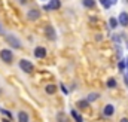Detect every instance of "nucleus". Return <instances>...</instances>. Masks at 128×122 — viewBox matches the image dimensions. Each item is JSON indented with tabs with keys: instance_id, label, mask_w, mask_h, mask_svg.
Segmentation results:
<instances>
[{
	"instance_id": "f3484780",
	"label": "nucleus",
	"mask_w": 128,
	"mask_h": 122,
	"mask_svg": "<svg viewBox=\"0 0 128 122\" xmlns=\"http://www.w3.org/2000/svg\"><path fill=\"white\" fill-rule=\"evenodd\" d=\"M57 121L58 122H67V118H66V115H64L63 112H58V115H57Z\"/></svg>"
},
{
	"instance_id": "f257e3e1",
	"label": "nucleus",
	"mask_w": 128,
	"mask_h": 122,
	"mask_svg": "<svg viewBox=\"0 0 128 122\" xmlns=\"http://www.w3.org/2000/svg\"><path fill=\"white\" fill-rule=\"evenodd\" d=\"M6 42H8L14 49H21V48H22L20 39H18L16 36H14V34H6Z\"/></svg>"
},
{
	"instance_id": "9b49d317",
	"label": "nucleus",
	"mask_w": 128,
	"mask_h": 122,
	"mask_svg": "<svg viewBox=\"0 0 128 122\" xmlns=\"http://www.w3.org/2000/svg\"><path fill=\"white\" fill-rule=\"evenodd\" d=\"M18 122H28V115L27 112H18Z\"/></svg>"
},
{
	"instance_id": "f03ea898",
	"label": "nucleus",
	"mask_w": 128,
	"mask_h": 122,
	"mask_svg": "<svg viewBox=\"0 0 128 122\" xmlns=\"http://www.w3.org/2000/svg\"><path fill=\"white\" fill-rule=\"evenodd\" d=\"M0 58H2V61H4L6 64H10L14 61V52L10 49H2L0 51Z\"/></svg>"
},
{
	"instance_id": "393cba45",
	"label": "nucleus",
	"mask_w": 128,
	"mask_h": 122,
	"mask_svg": "<svg viewBox=\"0 0 128 122\" xmlns=\"http://www.w3.org/2000/svg\"><path fill=\"white\" fill-rule=\"evenodd\" d=\"M125 67H127V68H128V58H127V60H125Z\"/></svg>"
},
{
	"instance_id": "cd10ccee",
	"label": "nucleus",
	"mask_w": 128,
	"mask_h": 122,
	"mask_svg": "<svg viewBox=\"0 0 128 122\" xmlns=\"http://www.w3.org/2000/svg\"><path fill=\"white\" fill-rule=\"evenodd\" d=\"M20 2H21V3H22V4H24V3H26V2H27V0H20Z\"/></svg>"
},
{
	"instance_id": "a878e982",
	"label": "nucleus",
	"mask_w": 128,
	"mask_h": 122,
	"mask_svg": "<svg viewBox=\"0 0 128 122\" xmlns=\"http://www.w3.org/2000/svg\"><path fill=\"white\" fill-rule=\"evenodd\" d=\"M2 122H10V119H3Z\"/></svg>"
},
{
	"instance_id": "5701e85b",
	"label": "nucleus",
	"mask_w": 128,
	"mask_h": 122,
	"mask_svg": "<svg viewBox=\"0 0 128 122\" xmlns=\"http://www.w3.org/2000/svg\"><path fill=\"white\" fill-rule=\"evenodd\" d=\"M116 2H118V0H110V3H112V4H116Z\"/></svg>"
},
{
	"instance_id": "ddd939ff",
	"label": "nucleus",
	"mask_w": 128,
	"mask_h": 122,
	"mask_svg": "<svg viewBox=\"0 0 128 122\" xmlns=\"http://www.w3.org/2000/svg\"><path fill=\"white\" fill-rule=\"evenodd\" d=\"M88 106H90V103H88L86 98H85V100H79V101L76 103V107H78V109H86Z\"/></svg>"
},
{
	"instance_id": "2eb2a0df",
	"label": "nucleus",
	"mask_w": 128,
	"mask_h": 122,
	"mask_svg": "<svg viewBox=\"0 0 128 122\" xmlns=\"http://www.w3.org/2000/svg\"><path fill=\"white\" fill-rule=\"evenodd\" d=\"M82 4H84L85 8H94V6H96V0H84Z\"/></svg>"
},
{
	"instance_id": "7c9ffc66",
	"label": "nucleus",
	"mask_w": 128,
	"mask_h": 122,
	"mask_svg": "<svg viewBox=\"0 0 128 122\" xmlns=\"http://www.w3.org/2000/svg\"><path fill=\"white\" fill-rule=\"evenodd\" d=\"M127 2H128V0H127Z\"/></svg>"
},
{
	"instance_id": "4468645a",
	"label": "nucleus",
	"mask_w": 128,
	"mask_h": 122,
	"mask_svg": "<svg viewBox=\"0 0 128 122\" xmlns=\"http://www.w3.org/2000/svg\"><path fill=\"white\" fill-rule=\"evenodd\" d=\"M98 97H100V94H98V92H91V94L88 95V98H86V100H88V103H92V101H96Z\"/></svg>"
},
{
	"instance_id": "c85d7f7f",
	"label": "nucleus",
	"mask_w": 128,
	"mask_h": 122,
	"mask_svg": "<svg viewBox=\"0 0 128 122\" xmlns=\"http://www.w3.org/2000/svg\"><path fill=\"white\" fill-rule=\"evenodd\" d=\"M127 48H128V42H127Z\"/></svg>"
},
{
	"instance_id": "f8f14e48",
	"label": "nucleus",
	"mask_w": 128,
	"mask_h": 122,
	"mask_svg": "<svg viewBox=\"0 0 128 122\" xmlns=\"http://www.w3.org/2000/svg\"><path fill=\"white\" fill-rule=\"evenodd\" d=\"M45 92H46V94H49V95H52V94H55V92H57V86H55V85H52V84H49V85H46V86H45Z\"/></svg>"
},
{
	"instance_id": "6e6552de",
	"label": "nucleus",
	"mask_w": 128,
	"mask_h": 122,
	"mask_svg": "<svg viewBox=\"0 0 128 122\" xmlns=\"http://www.w3.org/2000/svg\"><path fill=\"white\" fill-rule=\"evenodd\" d=\"M118 22H119L122 27H128V14L127 12H121V14H119Z\"/></svg>"
},
{
	"instance_id": "412c9836",
	"label": "nucleus",
	"mask_w": 128,
	"mask_h": 122,
	"mask_svg": "<svg viewBox=\"0 0 128 122\" xmlns=\"http://www.w3.org/2000/svg\"><path fill=\"white\" fill-rule=\"evenodd\" d=\"M118 67H119V70H124V68H125V61L124 60L119 61V62H118Z\"/></svg>"
},
{
	"instance_id": "20e7f679",
	"label": "nucleus",
	"mask_w": 128,
	"mask_h": 122,
	"mask_svg": "<svg viewBox=\"0 0 128 122\" xmlns=\"http://www.w3.org/2000/svg\"><path fill=\"white\" fill-rule=\"evenodd\" d=\"M45 36H46V39L51 40V42L57 40V33H55V28H54L52 26H46V27H45Z\"/></svg>"
},
{
	"instance_id": "aec40b11",
	"label": "nucleus",
	"mask_w": 128,
	"mask_h": 122,
	"mask_svg": "<svg viewBox=\"0 0 128 122\" xmlns=\"http://www.w3.org/2000/svg\"><path fill=\"white\" fill-rule=\"evenodd\" d=\"M0 112H2L3 115H6V116H8V118H9V119L12 121V113H10L9 110H4V109H0Z\"/></svg>"
},
{
	"instance_id": "0eeeda50",
	"label": "nucleus",
	"mask_w": 128,
	"mask_h": 122,
	"mask_svg": "<svg viewBox=\"0 0 128 122\" xmlns=\"http://www.w3.org/2000/svg\"><path fill=\"white\" fill-rule=\"evenodd\" d=\"M113 113H115V106L113 104H106L104 109H103V116L110 118V116H113Z\"/></svg>"
},
{
	"instance_id": "dca6fc26",
	"label": "nucleus",
	"mask_w": 128,
	"mask_h": 122,
	"mask_svg": "<svg viewBox=\"0 0 128 122\" xmlns=\"http://www.w3.org/2000/svg\"><path fill=\"white\" fill-rule=\"evenodd\" d=\"M109 26H110V28H116V27H118V20H116L115 16H112V18L109 20Z\"/></svg>"
},
{
	"instance_id": "a211bd4d",
	"label": "nucleus",
	"mask_w": 128,
	"mask_h": 122,
	"mask_svg": "<svg viewBox=\"0 0 128 122\" xmlns=\"http://www.w3.org/2000/svg\"><path fill=\"white\" fill-rule=\"evenodd\" d=\"M100 3L103 4V8H104V9H110V6H112L110 0H100Z\"/></svg>"
},
{
	"instance_id": "6ab92c4d",
	"label": "nucleus",
	"mask_w": 128,
	"mask_h": 122,
	"mask_svg": "<svg viewBox=\"0 0 128 122\" xmlns=\"http://www.w3.org/2000/svg\"><path fill=\"white\" fill-rule=\"evenodd\" d=\"M116 86V80L115 79H109L107 80V88H115Z\"/></svg>"
},
{
	"instance_id": "9d476101",
	"label": "nucleus",
	"mask_w": 128,
	"mask_h": 122,
	"mask_svg": "<svg viewBox=\"0 0 128 122\" xmlns=\"http://www.w3.org/2000/svg\"><path fill=\"white\" fill-rule=\"evenodd\" d=\"M70 115H72V118L74 119L76 122H84V118H82V115H79V112L78 110H70Z\"/></svg>"
},
{
	"instance_id": "4be33fe9",
	"label": "nucleus",
	"mask_w": 128,
	"mask_h": 122,
	"mask_svg": "<svg viewBox=\"0 0 128 122\" xmlns=\"http://www.w3.org/2000/svg\"><path fill=\"white\" fill-rule=\"evenodd\" d=\"M60 86H61V91H63L64 94H68V90H67V88H66V86H64V84H61V85H60Z\"/></svg>"
},
{
	"instance_id": "bb28decb",
	"label": "nucleus",
	"mask_w": 128,
	"mask_h": 122,
	"mask_svg": "<svg viewBox=\"0 0 128 122\" xmlns=\"http://www.w3.org/2000/svg\"><path fill=\"white\" fill-rule=\"evenodd\" d=\"M0 34H3V30H2V24H0Z\"/></svg>"
},
{
	"instance_id": "423d86ee",
	"label": "nucleus",
	"mask_w": 128,
	"mask_h": 122,
	"mask_svg": "<svg viewBox=\"0 0 128 122\" xmlns=\"http://www.w3.org/2000/svg\"><path fill=\"white\" fill-rule=\"evenodd\" d=\"M39 18H40V10L39 9H30L27 12V20L28 21H36Z\"/></svg>"
},
{
	"instance_id": "c756f323",
	"label": "nucleus",
	"mask_w": 128,
	"mask_h": 122,
	"mask_svg": "<svg viewBox=\"0 0 128 122\" xmlns=\"http://www.w3.org/2000/svg\"><path fill=\"white\" fill-rule=\"evenodd\" d=\"M0 94H2V90H0Z\"/></svg>"
},
{
	"instance_id": "39448f33",
	"label": "nucleus",
	"mask_w": 128,
	"mask_h": 122,
	"mask_svg": "<svg viewBox=\"0 0 128 122\" xmlns=\"http://www.w3.org/2000/svg\"><path fill=\"white\" fill-rule=\"evenodd\" d=\"M60 8H61V0H51L48 4L43 6L45 10H57V9H60Z\"/></svg>"
},
{
	"instance_id": "7ed1b4c3",
	"label": "nucleus",
	"mask_w": 128,
	"mask_h": 122,
	"mask_svg": "<svg viewBox=\"0 0 128 122\" xmlns=\"http://www.w3.org/2000/svg\"><path fill=\"white\" fill-rule=\"evenodd\" d=\"M18 66H20V68H21L24 73H33V70H34L33 62L32 61H28V60H21Z\"/></svg>"
},
{
	"instance_id": "1a4fd4ad",
	"label": "nucleus",
	"mask_w": 128,
	"mask_h": 122,
	"mask_svg": "<svg viewBox=\"0 0 128 122\" xmlns=\"http://www.w3.org/2000/svg\"><path fill=\"white\" fill-rule=\"evenodd\" d=\"M34 57H36V58H45V57H46V49H45L43 46H37V48L34 49Z\"/></svg>"
},
{
	"instance_id": "b1692460",
	"label": "nucleus",
	"mask_w": 128,
	"mask_h": 122,
	"mask_svg": "<svg viewBox=\"0 0 128 122\" xmlns=\"http://www.w3.org/2000/svg\"><path fill=\"white\" fill-rule=\"evenodd\" d=\"M121 122H128V119H127V118H122V119H121Z\"/></svg>"
}]
</instances>
